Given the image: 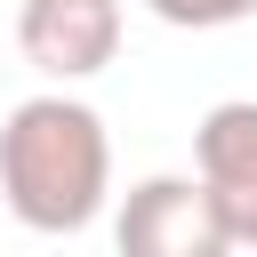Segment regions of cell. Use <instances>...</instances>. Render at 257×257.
Returning <instances> with one entry per match:
<instances>
[{"label":"cell","instance_id":"3","mask_svg":"<svg viewBox=\"0 0 257 257\" xmlns=\"http://www.w3.org/2000/svg\"><path fill=\"white\" fill-rule=\"evenodd\" d=\"M16 48L48 80H96L120 56V0H24Z\"/></svg>","mask_w":257,"mask_h":257},{"label":"cell","instance_id":"1","mask_svg":"<svg viewBox=\"0 0 257 257\" xmlns=\"http://www.w3.org/2000/svg\"><path fill=\"white\" fill-rule=\"evenodd\" d=\"M0 201L24 233H88L112 209V137L104 112L48 88L0 120Z\"/></svg>","mask_w":257,"mask_h":257},{"label":"cell","instance_id":"5","mask_svg":"<svg viewBox=\"0 0 257 257\" xmlns=\"http://www.w3.org/2000/svg\"><path fill=\"white\" fill-rule=\"evenodd\" d=\"M161 24H177V32H225V24H241V16H257V0H145Z\"/></svg>","mask_w":257,"mask_h":257},{"label":"cell","instance_id":"4","mask_svg":"<svg viewBox=\"0 0 257 257\" xmlns=\"http://www.w3.org/2000/svg\"><path fill=\"white\" fill-rule=\"evenodd\" d=\"M193 177L209 185L233 249H257V104L249 96H225L201 112L193 128Z\"/></svg>","mask_w":257,"mask_h":257},{"label":"cell","instance_id":"2","mask_svg":"<svg viewBox=\"0 0 257 257\" xmlns=\"http://www.w3.org/2000/svg\"><path fill=\"white\" fill-rule=\"evenodd\" d=\"M112 249L120 257H233V233L209 201L201 177H137L112 209Z\"/></svg>","mask_w":257,"mask_h":257}]
</instances>
